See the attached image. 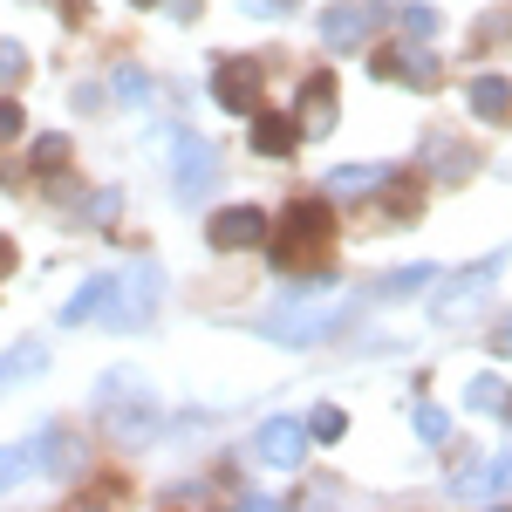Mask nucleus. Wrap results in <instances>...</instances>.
Instances as JSON below:
<instances>
[{
	"instance_id": "nucleus-1",
	"label": "nucleus",
	"mask_w": 512,
	"mask_h": 512,
	"mask_svg": "<svg viewBox=\"0 0 512 512\" xmlns=\"http://www.w3.org/2000/svg\"><path fill=\"white\" fill-rule=\"evenodd\" d=\"M355 321V301H335V287H308L294 308H274L260 315V335H274L280 349H308V342H328Z\"/></svg>"
},
{
	"instance_id": "nucleus-2",
	"label": "nucleus",
	"mask_w": 512,
	"mask_h": 512,
	"mask_svg": "<svg viewBox=\"0 0 512 512\" xmlns=\"http://www.w3.org/2000/svg\"><path fill=\"white\" fill-rule=\"evenodd\" d=\"M96 410H103V424L130 444V437L151 431V417H158V390H151L144 369H103V376H96Z\"/></svg>"
},
{
	"instance_id": "nucleus-3",
	"label": "nucleus",
	"mask_w": 512,
	"mask_h": 512,
	"mask_svg": "<svg viewBox=\"0 0 512 512\" xmlns=\"http://www.w3.org/2000/svg\"><path fill=\"white\" fill-rule=\"evenodd\" d=\"M158 301H164V267L158 260H137L130 274L117 280V301H110V328H144V321L158 315Z\"/></svg>"
},
{
	"instance_id": "nucleus-4",
	"label": "nucleus",
	"mask_w": 512,
	"mask_h": 512,
	"mask_svg": "<svg viewBox=\"0 0 512 512\" xmlns=\"http://www.w3.org/2000/svg\"><path fill=\"white\" fill-rule=\"evenodd\" d=\"M506 260H512V253H485L478 267H465V274L451 280L444 294H431V315L444 321V328H451V321H465L472 308H485V294H492V280L506 274Z\"/></svg>"
},
{
	"instance_id": "nucleus-5",
	"label": "nucleus",
	"mask_w": 512,
	"mask_h": 512,
	"mask_svg": "<svg viewBox=\"0 0 512 512\" xmlns=\"http://www.w3.org/2000/svg\"><path fill=\"white\" fill-rule=\"evenodd\" d=\"M376 28H383V7H376V0H335V7L321 14V48L349 55V48H362Z\"/></svg>"
},
{
	"instance_id": "nucleus-6",
	"label": "nucleus",
	"mask_w": 512,
	"mask_h": 512,
	"mask_svg": "<svg viewBox=\"0 0 512 512\" xmlns=\"http://www.w3.org/2000/svg\"><path fill=\"white\" fill-rule=\"evenodd\" d=\"M280 260H301V253H321V246H328V239H335V219H328V205H308V198H294V205H287V219H280Z\"/></svg>"
},
{
	"instance_id": "nucleus-7",
	"label": "nucleus",
	"mask_w": 512,
	"mask_h": 512,
	"mask_svg": "<svg viewBox=\"0 0 512 512\" xmlns=\"http://www.w3.org/2000/svg\"><path fill=\"white\" fill-rule=\"evenodd\" d=\"M171 151H178V205H198V198L219 185V151L205 144V137H171Z\"/></svg>"
},
{
	"instance_id": "nucleus-8",
	"label": "nucleus",
	"mask_w": 512,
	"mask_h": 512,
	"mask_svg": "<svg viewBox=\"0 0 512 512\" xmlns=\"http://www.w3.org/2000/svg\"><path fill=\"white\" fill-rule=\"evenodd\" d=\"M342 123V103H335V76L328 69H315V76L301 82V103H294V130L301 137H328Z\"/></svg>"
},
{
	"instance_id": "nucleus-9",
	"label": "nucleus",
	"mask_w": 512,
	"mask_h": 512,
	"mask_svg": "<svg viewBox=\"0 0 512 512\" xmlns=\"http://www.w3.org/2000/svg\"><path fill=\"white\" fill-rule=\"evenodd\" d=\"M253 451H260L274 472H294V465L308 458V424H301V417H267L260 437H253Z\"/></svg>"
},
{
	"instance_id": "nucleus-10",
	"label": "nucleus",
	"mask_w": 512,
	"mask_h": 512,
	"mask_svg": "<svg viewBox=\"0 0 512 512\" xmlns=\"http://www.w3.org/2000/svg\"><path fill=\"white\" fill-rule=\"evenodd\" d=\"M212 103H219L226 117H253V103H260V69H253V62H219V69H212Z\"/></svg>"
},
{
	"instance_id": "nucleus-11",
	"label": "nucleus",
	"mask_w": 512,
	"mask_h": 512,
	"mask_svg": "<svg viewBox=\"0 0 512 512\" xmlns=\"http://www.w3.org/2000/svg\"><path fill=\"white\" fill-rule=\"evenodd\" d=\"M205 233H212L219 253L260 246V239H267V212H260V205H226V212H212V226H205Z\"/></svg>"
},
{
	"instance_id": "nucleus-12",
	"label": "nucleus",
	"mask_w": 512,
	"mask_h": 512,
	"mask_svg": "<svg viewBox=\"0 0 512 512\" xmlns=\"http://www.w3.org/2000/svg\"><path fill=\"white\" fill-rule=\"evenodd\" d=\"M451 485H458V499H506V492H512V451H506V458H492V465L458 472Z\"/></svg>"
},
{
	"instance_id": "nucleus-13",
	"label": "nucleus",
	"mask_w": 512,
	"mask_h": 512,
	"mask_svg": "<svg viewBox=\"0 0 512 512\" xmlns=\"http://www.w3.org/2000/svg\"><path fill=\"white\" fill-rule=\"evenodd\" d=\"M465 110H472L478 123H506V117H512V82H506V76H472V89H465Z\"/></svg>"
},
{
	"instance_id": "nucleus-14",
	"label": "nucleus",
	"mask_w": 512,
	"mask_h": 512,
	"mask_svg": "<svg viewBox=\"0 0 512 512\" xmlns=\"http://www.w3.org/2000/svg\"><path fill=\"white\" fill-rule=\"evenodd\" d=\"M110 301H117V274H89V280H82V294H69L62 321H69V328H82V321L110 315Z\"/></svg>"
},
{
	"instance_id": "nucleus-15",
	"label": "nucleus",
	"mask_w": 512,
	"mask_h": 512,
	"mask_svg": "<svg viewBox=\"0 0 512 512\" xmlns=\"http://www.w3.org/2000/svg\"><path fill=\"white\" fill-rule=\"evenodd\" d=\"M246 130H253V151H260V158H287V151L301 144L294 117H274V110H253V123H246Z\"/></svg>"
},
{
	"instance_id": "nucleus-16",
	"label": "nucleus",
	"mask_w": 512,
	"mask_h": 512,
	"mask_svg": "<svg viewBox=\"0 0 512 512\" xmlns=\"http://www.w3.org/2000/svg\"><path fill=\"white\" fill-rule=\"evenodd\" d=\"M383 185H390L383 164H342V171H328V198H376Z\"/></svg>"
},
{
	"instance_id": "nucleus-17",
	"label": "nucleus",
	"mask_w": 512,
	"mask_h": 512,
	"mask_svg": "<svg viewBox=\"0 0 512 512\" xmlns=\"http://www.w3.org/2000/svg\"><path fill=\"white\" fill-rule=\"evenodd\" d=\"M41 369H48V342H14V349L0 355V390H14V383H35Z\"/></svg>"
},
{
	"instance_id": "nucleus-18",
	"label": "nucleus",
	"mask_w": 512,
	"mask_h": 512,
	"mask_svg": "<svg viewBox=\"0 0 512 512\" xmlns=\"http://www.w3.org/2000/svg\"><path fill=\"white\" fill-rule=\"evenodd\" d=\"M35 472H41V437H28V444H7V451H0V492L28 485Z\"/></svg>"
},
{
	"instance_id": "nucleus-19",
	"label": "nucleus",
	"mask_w": 512,
	"mask_h": 512,
	"mask_svg": "<svg viewBox=\"0 0 512 512\" xmlns=\"http://www.w3.org/2000/svg\"><path fill=\"white\" fill-rule=\"evenodd\" d=\"M431 280H437V267H431V260H417V267H403V274L383 280V287H376V301H417Z\"/></svg>"
},
{
	"instance_id": "nucleus-20",
	"label": "nucleus",
	"mask_w": 512,
	"mask_h": 512,
	"mask_svg": "<svg viewBox=\"0 0 512 512\" xmlns=\"http://www.w3.org/2000/svg\"><path fill=\"white\" fill-rule=\"evenodd\" d=\"M28 164H35V171H69V137H62V130H48V137H35V151H28Z\"/></svg>"
},
{
	"instance_id": "nucleus-21",
	"label": "nucleus",
	"mask_w": 512,
	"mask_h": 512,
	"mask_svg": "<svg viewBox=\"0 0 512 512\" xmlns=\"http://www.w3.org/2000/svg\"><path fill=\"white\" fill-rule=\"evenodd\" d=\"M410 431L424 437V444H444V437H451V417H444L437 403H410Z\"/></svg>"
},
{
	"instance_id": "nucleus-22",
	"label": "nucleus",
	"mask_w": 512,
	"mask_h": 512,
	"mask_svg": "<svg viewBox=\"0 0 512 512\" xmlns=\"http://www.w3.org/2000/svg\"><path fill=\"white\" fill-rule=\"evenodd\" d=\"M342 431H349V417H342L335 403H315V410H308V437H321V444H335Z\"/></svg>"
},
{
	"instance_id": "nucleus-23",
	"label": "nucleus",
	"mask_w": 512,
	"mask_h": 512,
	"mask_svg": "<svg viewBox=\"0 0 512 512\" xmlns=\"http://www.w3.org/2000/svg\"><path fill=\"white\" fill-rule=\"evenodd\" d=\"M396 21H403V35H410V41H431L437 35V7H424V0H410Z\"/></svg>"
},
{
	"instance_id": "nucleus-24",
	"label": "nucleus",
	"mask_w": 512,
	"mask_h": 512,
	"mask_svg": "<svg viewBox=\"0 0 512 512\" xmlns=\"http://www.w3.org/2000/svg\"><path fill=\"white\" fill-rule=\"evenodd\" d=\"M117 96L123 103H151V76L144 69H117Z\"/></svg>"
},
{
	"instance_id": "nucleus-25",
	"label": "nucleus",
	"mask_w": 512,
	"mask_h": 512,
	"mask_svg": "<svg viewBox=\"0 0 512 512\" xmlns=\"http://www.w3.org/2000/svg\"><path fill=\"white\" fill-rule=\"evenodd\" d=\"M506 403V383L499 376H472V410H499Z\"/></svg>"
},
{
	"instance_id": "nucleus-26",
	"label": "nucleus",
	"mask_w": 512,
	"mask_h": 512,
	"mask_svg": "<svg viewBox=\"0 0 512 512\" xmlns=\"http://www.w3.org/2000/svg\"><path fill=\"white\" fill-rule=\"evenodd\" d=\"M28 76V48L21 41H0V82H21Z\"/></svg>"
},
{
	"instance_id": "nucleus-27",
	"label": "nucleus",
	"mask_w": 512,
	"mask_h": 512,
	"mask_svg": "<svg viewBox=\"0 0 512 512\" xmlns=\"http://www.w3.org/2000/svg\"><path fill=\"white\" fill-rule=\"evenodd\" d=\"M117 205H123L117 185H110V192H96V198H89V226H117Z\"/></svg>"
},
{
	"instance_id": "nucleus-28",
	"label": "nucleus",
	"mask_w": 512,
	"mask_h": 512,
	"mask_svg": "<svg viewBox=\"0 0 512 512\" xmlns=\"http://www.w3.org/2000/svg\"><path fill=\"white\" fill-rule=\"evenodd\" d=\"M21 103H0V144H14V137H21Z\"/></svg>"
},
{
	"instance_id": "nucleus-29",
	"label": "nucleus",
	"mask_w": 512,
	"mask_h": 512,
	"mask_svg": "<svg viewBox=\"0 0 512 512\" xmlns=\"http://www.w3.org/2000/svg\"><path fill=\"white\" fill-rule=\"evenodd\" d=\"M246 14H260V21H280V14H294V0H246Z\"/></svg>"
},
{
	"instance_id": "nucleus-30",
	"label": "nucleus",
	"mask_w": 512,
	"mask_h": 512,
	"mask_svg": "<svg viewBox=\"0 0 512 512\" xmlns=\"http://www.w3.org/2000/svg\"><path fill=\"white\" fill-rule=\"evenodd\" d=\"M164 7H171V21H198L205 14V0H164Z\"/></svg>"
},
{
	"instance_id": "nucleus-31",
	"label": "nucleus",
	"mask_w": 512,
	"mask_h": 512,
	"mask_svg": "<svg viewBox=\"0 0 512 512\" xmlns=\"http://www.w3.org/2000/svg\"><path fill=\"white\" fill-rule=\"evenodd\" d=\"M485 349H492V355H512V321H499V335H492Z\"/></svg>"
},
{
	"instance_id": "nucleus-32",
	"label": "nucleus",
	"mask_w": 512,
	"mask_h": 512,
	"mask_svg": "<svg viewBox=\"0 0 512 512\" xmlns=\"http://www.w3.org/2000/svg\"><path fill=\"white\" fill-rule=\"evenodd\" d=\"M499 417H506V424H512V390H506V403H499Z\"/></svg>"
},
{
	"instance_id": "nucleus-33",
	"label": "nucleus",
	"mask_w": 512,
	"mask_h": 512,
	"mask_svg": "<svg viewBox=\"0 0 512 512\" xmlns=\"http://www.w3.org/2000/svg\"><path fill=\"white\" fill-rule=\"evenodd\" d=\"M130 7H158V0H130Z\"/></svg>"
}]
</instances>
